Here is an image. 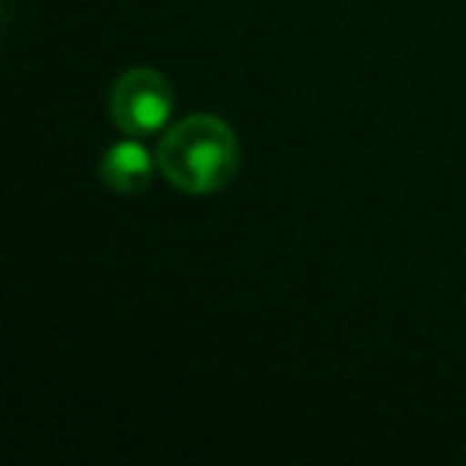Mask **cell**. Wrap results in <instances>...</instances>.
<instances>
[{
  "instance_id": "cell-2",
  "label": "cell",
  "mask_w": 466,
  "mask_h": 466,
  "mask_svg": "<svg viewBox=\"0 0 466 466\" xmlns=\"http://www.w3.org/2000/svg\"><path fill=\"white\" fill-rule=\"evenodd\" d=\"M173 84L154 67H131L112 84L109 116L122 135L150 137L163 135L173 122Z\"/></svg>"
},
{
  "instance_id": "cell-3",
  "label": "cell",
  "mask_w": 466,
  "mask_h": 466,
  "mask_svg": "<svg viewBox=\"0 0 466 466\" xmlns=\"http://www.w3.org/2000/svg\"><path fill=\"white\" fill-rule=\"evenodd\" d=\"M157 167V150L150 154L147 144L141 137H125V141H116L103 157H99V179H103L106 188L118 195H135L144 192L154 179Z\"/></svg>"
},
{
  "instance_id": "cell-1",
  "label": "cell",
  "mask_w": 466,
  "mask_h": 466,
  "mask_svg": "<svg viewBox=\"0 0 466 466\" xmlns=\"http://www.w3.org/2000/svg\"><path fill=\"white\" fill-rule=\"evenodd\" d=\"M157 167L173 188L188 195L224 192L240 169V141L218 116L195 112L160 135Z\"/></svg>"
}]
</instances>
